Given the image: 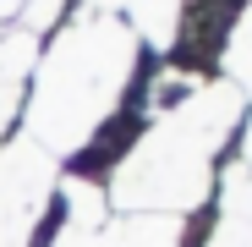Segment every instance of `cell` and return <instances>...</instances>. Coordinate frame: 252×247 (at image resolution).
<instances>
[{"mask_svg": "<svg viewBox=\"0 0 252 247\" xmlns=\"http://www.w3.org/2000/svg\"><path fill=\"white\" fill-rule=\"evenodd\" d=\"M44 71H55V77H71V82H99V71H104V66L82 77V55H77V44H66L61 55H50V61H44ZM44 94L61 105V127H66V132H77V105H82V94H61V82H50ZM50 99H38V105H50Z\"/></svg>", "mask_w": 252, "mask_h": 247, "instance_id": "2", "label": "cell"}, {"mask_svg": "<svg viewBox=\"0 0 252 247\" xmlns=\"http://www.w3.org/2000/svg\"><path fill=\"white\" fill-rule=\"evenodd\" d=\"M44 181L50 159L33 143H17L0 154V247H22L44 214Z\"/></svg>", "mask_w": 252, "mask_h": 247, "instance_id": "1", "label": "cell"}, {"mask_svg": "<svg viewBox=\"0 0 252 247\" xmlns=\"http://www.w3.org/2000/svg\"><path fill=\"white\" fill-rule=\"evenodd\" d=\"M220 247H252V231H247V225H236V231H225V236H220Z\"/></svg>", "mask_w": 252, "mask_h": 247, "instance_id": "3", "label": "cell"}]
</instances>
